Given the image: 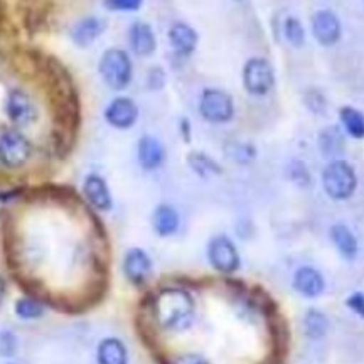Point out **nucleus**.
Wrapping results in <instances>:
<instances>
[{"label":"nucleus","instance_id":"obj_34","mask_svg":"<svg viewBox=\"0 0 364 364\" xmlns=\"http://www.w3.org/2000/svg\"><path fill=\"white\" fill-rule=\"evenodd\" d=\"M346 306L349 311H353L356 316L364 318V294L363 292H354L346 299Z\"/></svg>","mask_w":364,"mask_h":364},{"label":"nucleus","instance_id":"obj_4","mask_svg":"<svg viewBox=\"0 0 364 364\" xmlns=\"http://www.w3.org/2000/svg\"><path fill=\"white\" fill-rule=\"evenodd\" d=\"M198 110L203 120H206L208 124H228L235 117V100L225 90L206 88L199 97Z\"/></svg>","mask_w":364,"mask_h":364},{"label":"nucleus","instance_id":"obj_21","mask_svg":"<svg viewBox=\"0 0 364 364\" xmlns=\"http://www.w3.org/2000/svg\"><path fill=\"white\" fill-rule=\"evenodd\" d=\"M188 164L191 171H193L196 176L203 177V179H209V177L223 174V167L220 164H218L211 156L199 152V150H194V152L188 154Z\"/></svg>","mask_w":364,"mask_h":364},{"label":"nucleus","instance_id":"obj_18","mask_svg":"<svg viewBox=\"0 0 364 364\" xmlns=\"http://www.w3.org/2000/svg\"><path fill=\"white\" fill-rule=\"evenodd\" d=\"M152 228L161 238H171L181 228V216L171 204H159L152 213Z\"/></svg>","mask_w":364,"mask_h":364},{"label":"nucleus","instance_id":"obj_12","mask_svg":"<svg viewBox=\"0 0 364 364\" xmlns=\"http://www.w3.org/2000/svg\"><path fill=\"white\" fill-rule=\"evenodd\" d=\"M311 27L314 39L324 48L338 44L343 34L339 17L332 11H317L311 19Z\"/></svg>","mask_w":364,"mask_h":364},{"label":"nucleus","instance_id":"obj_16","mask_svg":"<svg viewBox=\"0 0 364 364\" xmlns=\"http://www.w3.org/2000/svg\"><path fill=\"white\" fill-rule=\"evenodd\" d=\"M167 38H169L171 48L181 58H189L191 54H194L199 44L198 31L186 22H174L169 27Z\"/></svg>","mask_w":364,"mask_h":364},{"label":"nucleus","instance_id":"obj_36","mask_svg":"<svg viewBox=\"0 0 364 364\" xmlns=\"http://www.w3.org/2000/svg\"><path fill=\"white\" fill-rule=\"evenodd\" d=\"M4 297H6V282L0 277V304L4 302Z\"/></svg>","mask_w":364,"mask_h":364},{"label":"nucleus","instance_id":"obj_9","mask_svg":"<svg viewBox=\"0 0 364 364\" xmlns=\"http://www.w3.org/2000/svg\"><path fill=\"white\" fill-rule=\"evenodd\" d=\"M154 265L150 255L144 248L134 247L127 250L122 262V272H124L127 282L134 287H144L150 280Z\"/></svg>","mask_w":364,"mask_h":364},{"label":"nucleus","instance_id":"obj_22","mask_svg":"<svg viewBox=\"0 0 364 364\" xmlns=\"http://www.w3.org/2000/svg\"><path fill=\"white\" fill-rule=\"evenodd\" d=\"M318 149H321L322 156L334 159H339L344 150V136L341 134L338 127H327L318 135Z\"/></svg>","mask_w":364,"mask_h":364},{"label":"nucleus","instance_id":"obj_33","mask_svg":"<svg viewBox=\"0 0 364 364\" xmlns=\"http://www.w3.org/2000/svg\"><path fill=\"white\" fill-rule=\"evenodd\" d=\"M166 364H211V363L198 353H186V354H179V356H174Z\"/></svg>","mask_w":364,"mask_h":364},{"label":"nucleus","instance_id":"obj_2","mask_svg":"<svg viewBox=\"0 0 364 364\" xmlns=\"http://www.w3.org/2000/svg\"><path fill=\"white\" fill-rule=\"evenodd\" d=\"M100 78L113 91H124L134 80L130 54L120 48H108L98 61Z\"/></svg>","mask_w":364,"mask_h":364},{"label":"nucleus","instance_id":"obj_32","mask_svg":"<svg viewBox=\"0 0 364 364\" xmlns=\"http://www.w3.org/2000/svg\"><path fill=\"white\" fill-rule=\"evenodd\" d=\"M233 161L238 164H248L255 159V149L248 144H236L233 145V152H231Z\"/></svg>","mask_w":364,"mask_h":364},{"label":"nucleus","instance_id":"obj_37","mask_svg":"<svg viewBox=\"0 0 364 364\" xmlns=\"http://www.w3.org/2000/svg\"><path fill=\"white\" fill-rule=\"evenodd\" d=\"M236 2H241V0H236Z\"/></svg>","mask_w":364,"mask_h":364},{"label":"nucleus","instance_id":"obj_35","mask_svg":"<svg viewBox=\"0 0 364 364\" xmlns=\"http://www.w3.org/2000/svg\"><path fill=\"white\" fill-rule=\"evenodd\" d=\"M179 127H181L182 139H184L186 142H189V140H191V124H189V120H186V118H182Z\"/></svg>","mask_w":364,"mask_h":364},{"label":"nucleus","instance_id":"obj_14","mask_svg":"<svg viewBox=\"0 0 364 364\" xmlns=\"http://www.w3.org/2000/svg\"><path fill=\"white\" fill-rule=\"evenodd\" d=\"M294 290L306 299H317L324 294L326 280L322 273L311 265L299 267L292 279Z\"/></svg>","mask_w":364,"mask_h":364},{"label":"nucleus","instance_id":"obj_19","mask_svg":"<svg viewBox=\"0 0 364 364\" xmlns=\"http://www.w3.org/2000/svg\"><path fill=\"white\" fill-rule=\"evenodd\" d=\"M98 364H129V349L124 341L118 338H105L98 343L97 348Z\"/></svg>","mask_w":364,"mask_h":364},{"label":"nucleus","instance_id":"obj_31","mask_svg":"<svg viewBox=\"0 0 364 364\" xmlns=\"http://www.w3.org/2000/svg\"><path fill=\"white\" fill-rule=\"evenodd\" d=\"M289 176H290V179H292L294 182H297V184L302 186V188H306V186L309 184V171L304 162L295 161L290 164Z\"/></svg>","mask_w":364,"mask_h":364},{"label":"nucleus","instance_id":"obj_20","mask_svg":"<svg viewBox=\"0 0 364 364\" xmlns=\"http://www.w3.org/2000/svg\"><path fill=\"white\" fill-rule=\"evenodd\" d=\"M331 240L336 250L346 260H354L359 253V243L354 233L344 223H338L331 228Z\"/></svg>","mask_w":364,"mask_h":364},{"label":"nucleus","instance_id":"obj_6","mask_svg":"<svg viewBox=\"0 0 364 364\" xmlns=\"http://www.w3.org/2000/svg\"><path fill=\"white\" fill-rule=\"evenodd\" d=\"M206 257L213 270L221 275H233L240 270L241 257L235 241L226 235H216L209 240Z\"/></svg>","mask_w":364,"mask_h":364},{"label":"nucleus","instance_id":"obj_23","mask_svg":"<svg viewBox=\"0 0 364 364\" xmlns=\"http://www.w3.org/2000/svg\"><path fill=\"white\" fill-rule=\"evenodd\" d=\"M329 317L318 309H309L304 316V332L311 341H321L329 331Z\"/></svg>","mask_w":364,"mask_h":364},{"label":"nucleus","instance_id":"obj_15","mask_svg":"<svg viewBox=\"0 0 364 364\" xmlns=\"http://www.w3.org/2000/svg\"><path fill=\"white\" fill-rule=\"evenodd\" d=\"M129 46L132 53L139 58H150L157 51V38L152 26L136 21L129 27Z\"/></svg>","mask_w":364,"mask_h":364},{"label":"nucleus","instance_id":"obj_5","mask_svg":"<svg viewBox=\"0 0 364 364\" xmlns=\"http://www.w3.org/2000/svg\"><path fill=\"white\" fill-rule=\"evenodd\" d=\"M33 157V144L19 130L0 134V164L11 171L22 169Z\"/></svg>","mask_w":364,"mask_h":364},{"label":"nucleus","instance_id":"obj_27","mask_svg":"<svg viewBox=\"0 0 364 364\" xmlns=\"http://www.w3.org/2000/svg\"><path fill=\"white\" fill-rule=\"evenodd\" d=\"M167 75L161 66H152L147 71V76H145V86L150 91H161L164 86H166Z\"/></svg>","mask_w":364,"mask_h":364},{"label":"nucleus","instance_id":"obj_10","mask_svg":"<svg viewBox=\"0 0 364 364\" xmlns=\"http://www.w3.org/2000/svg\"><path fill=\"white\" fill-rule=\"evenodd\" d=\"M139 107L130 97H117L107 105L103 118L112 129L129 130L139 120Z\"/></svg>","mask_w":364,"mask_h":364},{"label":"nucleus","instance_id":"obj_7","mask_svg":"<svg viewBox=\"0 0 364 364\" xmlns=\"http://www.w3.org/2000/svg\"><path fill=\"white\" fill-rule=\"evenodd\" d=\"M243 88L252 97H265L275 85V73L268 59L262 56L250 58L241 71Z\"/></svg>","mask_w":364,"mask_h":364},{"label":"nucleus","instance_id":"obj_29","mask_svg":"<svg viewBox=\"0 0 364 364\" xmlns=\"http://www.w3.org/2000/svg\"><path fill=\"white\" fill-rule=\"evenodd\" d=\"M142 4L144 0H103V6L112 12H135Z\"/></svg>","mask_w":364,"mask_h":364},{"label":"nucleus","instance_id":"obj_30","mask_svg":"<svg viewBox=\"0 0 364 364\" xmlns=\"http://www.w3.org/2000/svg\"><path fill=\"white\" fill-rule=\"evenodd\" d=\"M17 349V338L12 331H0V356H14Z\"/></svg>","mask_w":364,"mask_h":364},{"label":"nucleus","instance_id":"obj_26","mask_svg":"<svg viewBox=\"0 0 364 364\" xmlns=\"http://www.w3.org/2000/svg\"><path fill=\"white\" fill-rule=\"evenodd\" d=\"M284 34L294 48H302L306 44V29L297 17H287L284 22Z\"/></svg>","mask_w":364,"mask_h":364},{"label":"nucleus","instance_id":"obj_17","mask_svg":"<svg viewBox=\"0 0 364 364\" xmlns=\"http://www.w3.org/2000/svg\"><path fill=\"white\" fill-rule=\"evenodd\" d=\"M107 31V22L100 17H85L73 24L70 29V39L73 41V44L78 46V48H88L93 43L102 38V34Z\"/></svg>","mask_w":364,"mask_h":364},{"label":"nucleus","instance_id":"obj_13","mask_svg":"<svg viewBox=\"0 0 364 364\" xmlns=\"http://www.w3.org/2000/svg\"><path fill=\"white\" fill-rule=\"evenodd\" d=\"M167 159L166 147L157 136L142 135L136 142V161L144 171L154 172L161 169Z\"/></svg>","mask_w":364,"mask_h":364},{"label":"nucleus","instance_id":"obj_8","mask_svg":"<svg viewBox=\"0 0 364 364\" xmlns=\"http://www.w3.org/2000/svg\"><path fill=\"white\" fill-rule=\"evenodd\" d=\"M6 115L16 127L26 129L34 125L39 118L38 105L24 90H11L6 98Z\"/></svg>","mask_w":364,"mask_h":364},{"label":"nucleus","instance_id":"obj_25","mask_svg":"<svg viewBox=\"0 0 364 364\" xmlns=\"http://www.w3.org/2000/svg\"><path fill=\"white\" fill-rule=\"evenodd\" d=\"M14 312L21 321H38L44 316V306L34 297H21L14 306Z\"/></svg>","mask_w":364,"mask_h":364},{"label":"nucleus","instance_id":"obj_3","mask_svg":"<svg viewBox=\"0 0 364 364\" xmlns=\"http://www.w3.org/2000/svg\"><path fill=\"white\" fill-rule=\"evenodd\" d=\"M322 188L334 201H346L356 193V171L344 159H334L322 171Z\"/></svg>","mask_w":364,"mask_h":364},{"label":"nucleus","instance_id":"obj_28","mask_svg":"<svg viewBox=\"0 0 364 364\" xmlns=\"http://www.w3.org/2000/svg\"><path fill=\"white\" fill-rule=\"evenodd\" d=\"M304 103L309 108V112L316 113V115H321L326 110V98L321 91L317 90H309L306 95H304Z\"/></svg>","mask_w":364,"mask_h":364},{"label":"nucleus","instance_id":"obj_11","mask_svg":"<svg viewBox=\"0 0 364 364\" xmlns=\"http://www.w3.org/2000/svg\"><path fill=\"white\" fill-rule=\"evenodd\" d=\"M81 193L86 203L90 204L95 211L98 213H108L113 208V196L108 186L107 179L103 176L91 172L83 179L81 184Z\"/></svg>","mask_w":364,"mask_h":364},{"label":"nucleus","instance_id":"obj_24","mask_svg":"<svg viewBox=\"0 0 364 364\" xmlns=\"http://www.w3.org/2000/svg\"><path fill=\"white\" fill-rule=\"evenodd\" d=\"M339 118L346 134L353 139H364V113L353 107H343L339 110Z\"/></svg>","mask_w":364,"mask_h":364},{"label":"nucleus","instance_id":"obj_1","mask_svg":"<svg viewBox=\"0 0 364 364\" xmlns=\"http://www.w3.org/2000/svg\"><path fill=\"white\" fill-rule=\"evenodd\" d=\"M147 311L157 329L184 332L196 318V300L184 287L166 285L150 295Z\"/></svg>","mask_w":364,"mask_h":364}]
</instances>
